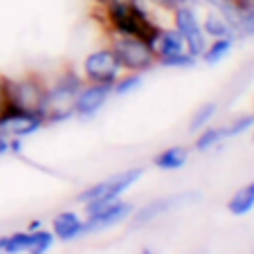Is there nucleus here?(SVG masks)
<instances>
[{
    "instance_id": "1",
    "label": "nucleus",
    "mask_w": 254,
    "mask_h": 254,
    "mask_svg": "<svg viewBox=\"0 0 254 254\" xmlns=\"http://www.w3.org/2000/svg\"><path fill=\"white\" fill-rule=\"evenodd\" d=\"M101 20L111 29V34L137 36L146 41L151 48L162 32V25L155 23V18L144 7V0H117L101 7Z\"/></svg>"
},
{
    "instance_id": "2",
    "label": "nucleus",
    "mask_w": 254,
    "mask_h": 254,
    "mask_svg": "<svg viewBox=\"0 0 254 254\" xmlns=\"http://www.w3.org/2000/svg\"><path fill=\"white\" fill-rule=\"evenodd\" d=\"M83 86H86L83 74H77L74 70H63L52 83H48V106H45L48 124L72 117V104Z\"/></svg>"
},
{
    "instance_id": "3",
    "label": "nucleus",
    "mask_w": 254,
    "mask_h": 254,
    "mask_svg": "<svg viewBox=\"0 0 254 254\" xmlns=\"http://www.w3.org/2000/svg\"><path fill=\"white\" fill-rule=\"evenodd\" d=\"M142 173H144L142 169H128V171L115 173V176L106 178V180H101V183L83 189V191L79 193L77 200L86 207L88 214H90V211H97V209H101V207L115 202L122 193L128 191L139 178H142Z\"/></svg>"
},
{
    "instance_id": "4",
    "label": "nucleus",
    "mask_w": 254,
    "mask_h": 254,
    "mask_svg": "<svg viewBox=\"0 0 254 254\" xmlns=\"http://www.w3.org/2000/svg\"><path fill=\"white\" fill-rule=\"evenodd\" d=\"M108 48L115 52L117 61H120L124 72H137L144 74L153 65H158L155 59V50L151 48L146 41L137 39V36H126V34H113L108 41Z\"/></svg>"
},
{
    "instance_id": "5",
    "label": "nucleus",
    "mask_w": 254,
    "mask_h": 254,
    "mask_svg": "<svg viewBox=\"0 0 254 254\" xmlns=\"http://www.w3.org/2000/svg\"><path fill=\"white\" fill-rule=\"evenodd\" d=\"M11 106L18 111L45 115L48 106V83L36 74H25L20 79H7Z\"/></svg>"
},
{
    "instance_id": "6",
    "label": "nucleus",
    "mask_w": 254,
    "mask_h": 254,
    "mask_svg": "<svg viewBox=\"0 0 254 254\" xmlns=\"http://www.w3.org/2000/svg\"><path fill=\"white\" fill-rule=\"evenodd\" d=\"M153 50H155L158 65H164V67L187 70V67L196 65V61H198V59H193L191 54H189L187 45H185V39L180 36V32L173 27H162Z\"/></svg>"
},
{
    "instance_id": "7",
    "label": "nucleus",
    "mask_w": 254,
    "mask_h": 254,
    "mask_svg": "<svg viewBox=\"0 0 254 254\" xmlns=\"http://www.w3.org/2000/svg\"><path fill=\"white\" fill-rule=\"evenodd\" d=\"M171 16H173V25H171V27L180 32V36L185 39V45H187L189 54H191L193 59H202L209 39H207L205 32H202L200 18H198L193 5L176 7V9L171 11Z\"/></svg>"
},
{
    "instance_id": "8",
    "label": "nucleus",
    "mask_w": 254,
    "mask_h": 254,
    "mask_svg": "<svg viewBox=\"0 0 254 254\" xmlns=\"http://www.w3.org/2000/svg\"><path fill=\"white\" fill-rule=\"evenodd\" d=\"M81 72L86 83H108V86H113L124 70H122L115 52L106 45V48L95 50V52H90L83 59Z\"/></svg>"
},
{
    "instance_id": "9",
    "label": "nucleus",
    "mask_w": 254,
    "mask_h": 254,
    "mask_svg": "<svg viewBox=\"0 0 254 254\" xmlns=\"http://www.w3.org/2000/svg\"><path fill=\"white\" fill-rule=\"evenodd\" d=\"M196 200H198V193L196 191L155 198V200H151L149 205L139 207L137 211H133V214H130V225H133V227H144V225H149V223L158 221L160 216H164L167 211L178 209V207L189 205V202H196Z\"/></svg>"
},
{
    "instance_id": "10",
    "label": "nucleus",
    "mask_w": 254,
    "mask_h": 254,
    "mask_svg": "<svg viewBox=\"0 0 254 254\" xmlns=\"http://www.w3.org/2000/svg\"><path fill=\"white\" fill-rule=\"evenodd\" d=\"M111 95L113 86L108 83H86L72 104V115L79 120H92L106 106V101L111 99Z\"/></svg>"
},
{
    "instance_id": "11",
    "label": "nucleus",
    "mask_w": 254,
    "mask_h": 254,
    "mask_svg": "<svg viewBox=\"0 0 254 254\" xmlns=\"http://www.w3.org/2000/svg\"><path fill=\"white\" fill-rule=\"evenodd\" d=\"M45 124H48L45 115L11 108V111L0 120V133L7 135V137L23 139V137H29V135H34V133H39Z\"/></svg>"
},
{
    "instance_id": "12",
    "label": "nucleus",
    "mask_w": 254,
    "mask_h": 254,
    "mask_svg": "<svg viewBox=\"0 0 254 254\" xmlns=\"http://www.w3.org/2000/svg\"><path fill=\"white\" fill-rule=\"evenodd\" d=\"M130 214H133V205H128V202H124V200L117 198V200L111 202V205H106V207H101V209L90 211V214H88V218L83 221L86 234L111 230V227L124 223L126 218H130Z\"/></svg>"
},
{
    "instance_id": "13",
    "label": "nucleus",
    "mask_w": 254,
    "mask_h": 254,
    "mask_svg": "<svg viewBox=\"0 0 254 254\" xmlns=\"http://www.w3.org/2000/svg\"><path fill=\"white\" fill-rule=\"evenodd\" d=\"M83 221L86 218H81V216L77 214V211H61V214L54 216L52 221V227H54V239L59 241H74L79 239V236L86 234V227H83Z\"/></svg>"
},
{
    "instance_id": "14",
    "label": "nucleus",
    "mask_w": 254,
    "mask_h": 254,
    "mask_svg": "<svg viewBox=\"0 0 254 254\" xmlns=\"http://www.w3.org/2000/svg\"><path fill=\"white\" fill-rule=\"evenodd\" d=\"M200 25H202V32H205V36L209 41H214V39H236L232 23L223 14H218V11H214V9L200 20Z\"/></svg>"
},
{
    "instance_id": "15",
    "label": "nucleus",
    "mask_w": 254,
    "mask_h": 254,
    "mask_svg": "<svg viewBox=\"0 0 254 254\" xmlns=\"http://www.w3.org/2000/svg\"><path fill=\"white\" fill-rule=\"evenodd\" d=\"M189 160V151L185 146H169L164 149L162 153L155 155L153 164L162 171H178V169H183Z\"/></svg>"
},
{
    "instance_id": "16",
    "label": "nucleus",
    "mask_w": 254,
    "mask_h": 254,
    "mask_svg": "<svg viewBox=\"0 0 254 254\" xmlns=\"http://www.w3.org/2000/svg\"><path fill=\"white\" fill-rule=\"evenodd\" d=\"M227 209L232 216H245L254 209V183H248L245 187H241L234 196L227 202Z\"/></svg>"
},
{
    "instance_id": "17",
    "label": "nucleus",
    "mask_w": 254,
    "mask_h": 254,
    "mask_svg": "<svg viewBox=\"0 0 254 254\" xmlns=\"http://www.w3.org/2000/svg\"><path fill=\"white\" fill-rule=\"evenodd\" d=\"M234 48V39H214L207 43V50L202 54V61L207 65H216V63H221L223 59H227V54L232 52Z\"/></svg>"
},
{
    "instance_id": "18",
    "label": "nucleus",
    "mask_w": 254,
    "mask_h": 254,
    "mask_svg": "<svg viewBox=\"0 0 254 254\" xmlns=\"http://www.w3.org/2000/svg\"><path fill=\"white\" fill-rule=\"evenodd\" d=\"M225 139V128L223 126H205V128H200V135L196 137V149L198 151H211L214 146H218V144Z\"/></svg>"
},
{
    "instance_id": "19",
    "label": "nucleus",
    "mask_w": 254,
    "mask_h": 254,
    "mask_svg": "<svg viewBox=\"0 0 254 254\" xmlns=\"http://www.w3.org/2000/svg\"><path fill=\"white\" fill-rule=\"evenodd\" d=\"M54 245V232H48L43 227L39 230H29V254H45Z\"/></svg>"
},
{
    "instance_id": "20",
    "label": "nucleus",
    "mask_w": 254,
    "mask_h": 254,
    "mask_svg": "<svg viewBox=\"0 0 254 254\" xmlns=\"http://www.w3.org/2000/svg\"><path fill=\"white\" fill-rule=\"evenodd\" d=\"M139 86H142V74H137V72H122L117 77V81L113 83V95H120V97L130 95Z\"/></svg>"
},
{
    "instance_id": "21",
    "label": "nucleus",
    "mask_w": 254,
    "mask_h": 254,
    "mask_svg": "<svg viewBox=\"0 0 254 254\" xmlns=\"http://www.w3.org/2000/svg\"><path fill=\"white\" fill-rule=\"evenodd\" d=\"M29 248V232H14L9 236H2V252L5 254H20Z\"/></svg>"
},
{
    "instance_id": "22",
    "label": "nucleus",
    "mask_w": 254,
    "mask_h": 254,
    "mask_svg": "<svg viewBox=\"0 0 254 254\" xmlns=\"http://www.w3.org/2000/svg\"><path fill=\"white\" fill-rule=\"evenodd\" d=\"M216 111H218V106L214 104V101H209V104L200 106L196 113H193L191 122H189V130H193V133H198L200 128H205V126H209V122L214 120Z\"/></svg>"
},
{
    "instance_id": "23",
    "label": "nucleus",
    "mask_w": 254,
    "mask_h": 254,
    "mask_svg": "<svg viewBox=\"0 0 254 254\" xmlns=\"http://www.w3.org/2000/svg\"><path fill=\"white\" fill-rule=\"evenodd\" d=\"M234 34L236 36H254V9L241 14V18L234 25Z\"/></svg>"
},
{
    "instance_id": "24",
    "label": "nucleus",
    "mask_w": 254,
    "mask_h": 254,
    "mask_svg": "<svg viewBox=\"0 0 254 254\" xmlns=\"http://www.w3.org/2000/svg\"><path fill=\"white\" fill-rule=\"evenodd\" d=\"M250 126H254V115H243V117H239V120H234L232 124L223 126V128H225V137H234V135L245 133Z\"/></svg>"
},
{
    "instance_id": "25",
    "label": "nucleus",
    "mask_w": 254,
    "mask_h": 254,
    "mask_svg": "<svg viewBox=\"0 0 254 254\" xmlns=\"http://www.w3.org/2000/svg\"><path fill=\"white\" fill-rule=\"evenodd\" d=\"M11 99H9V88H7V77H0V120L11 111Z\"/></svg>"
},
{
    "instance_id": "26",
    "label": "nucleus",
    "mask_w": 254,
    "mask_h": 254,
    "mask_svg": "<svg viewBox=\"0 0 254 254\" xmlns=\"http://www.w3.org/2000/svg\"><path fill=\"white\" fill-rule=\"evenodd\" d=\"M149 2L160 5L162 9H167V11H173L176 7H180V5H193V0H149Z\"/></svg>"
},
{
    "instance_id": "27",
    "label": "nucleus",
    "mask_w": 254,
    "mask_h": 254,
    "mask_svg": "<svg viewBox=\"0 0 254 254\" xmlns=\"http://www.w3.org/2000/svg\"><path fill=\"white\" fill-rule=\"evenodd\" d=\"M9 151H11V137H7V135L0 133V158L7 155Z\"/></svg>"
},
{
    "instance_id": "28",
    "label": "nucleus",
    "mask_w": 254,
    "mask_h": 254,
    "mask_svg": "<svg viewBox=\"0 0 254 254\" xmlns=\"http://www.w3.org/2000/svg\"><path fill=\"white\" fill-rule=\"evenodd\" d=\"M39 227H41V221H32V223H29V230H39Z\"/></svg>"
},
{
    "instance_id": "29",
    "label": "nucleus",
    "mask_w": 254,
    "mask_h": 254,
    "mask_svg": "<svg viewBox=\"0 0 254 254\" xmlns=\"http://www.w3.org/2000/svg\"><path fill=\"white\" fill-rule=\"evenodd\" d=\"M139 254H155V252H151V250H142Z\"/></svg>"
},
{
    "instance_id": "30",
    "label": "nucleus",
    "mask_w": 254,
    "mask_h": 254,
    "mask_svg": "<svg viewBox=\"0 0 254 254\" xmlns=\"http://www.w3.org/2000/svg\"><path fill=\"white\" fill-rule=\"evenodd\" d=\"M0 250H2V236H0Z\"/></svg>"
},
{
    "instance_id": "31",
    "label": "nucleus",
    "mask_w": 254,
    "mask_h": 254,
    "mask_svg": "<svg viewBox=\"0 0 254 254\" xmlns=\"http://www.w3.org/2000/svg\"><path fill=\"white\" fill-rule=\"evenodd\" d=\"M0 254H5V252H2V250H0Z\"/></svg>"
}]
</instances>
